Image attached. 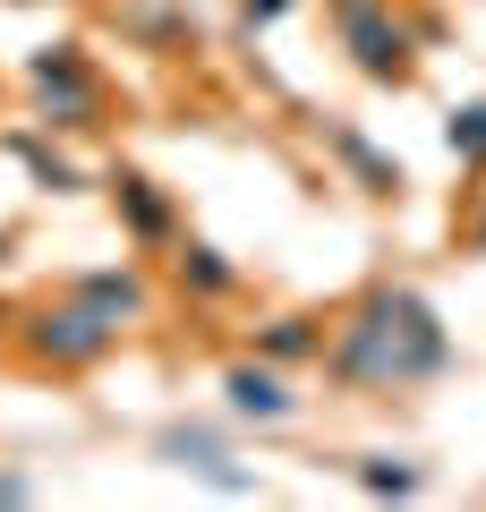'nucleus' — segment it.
Instances as JSON below:
<instances>
[{"label": "nucleus", "instance_id": "obj_5", "mask_svg": "<svg viewBox=\"0 0 486 512\" xmlns=\"http://www.w3.org/2000/svg\"><path fill=\"white\" fill-rule=\"evenodd\" d=\"M222 410L231 419H248V427H282V419H299V393H290V367H273V359H231L222 367Z\"/></svg>", "mask_w": 486, "mask_h": 512}, {"label": "nucleus", "instance_id": "obj_10", "mask_svg": "<svg viewBox=\"0 0 486 512\" xmlns=\"http://www.w3.org/2000/svg\"><path fill=\"white\" fill-rule=\"evenodd\" d=\"M154 444H162V461H180V470H197L205 487H222V495H256V478L239 470V461L222 453V444L205 436V427H162Z\"/></svg>", "mask_w": 486, "mask_h": 512}, {"label": "nucleus", "instance_id": "obj_14", "mask_svg": "<svg viewBox=\"0 0 486 512\" xmlns=\"http://www.w3.org/2000/svg\"><path fill=\"white\" fill-rule=\"evenodd\" d=\"M444 146H452L461 171H486V94L461 103V111H444Z\"/></svg>", "mask_w": 486, "mask_h": 512}, {"label": "nucleus", "instance_id": "obj_7", "mask_svg": "<svg viewBox=\"0 0 486 512\" xmlns=\"http://www.w3.org/2000/svg\"><path fill=\"white\" fill-rule=\"evenodd\" d=\"M69 299H86L94 316H103V325H145V316H154V282L137 274V265H86V274L69 282Z\"/></svg>", "mask_w": 486, "mask_h": 512}, {"label": "nucleus", "instance_id": "obj_20", "mask_svg": "<svg viewBox=\"0 0 486 512\" xmlns=\"http://www.w3.org/2000/svg\"><path fill=\"white\" fill-rule=\"evenodd\" d=\"M0 325H9V316H0Z\"/></svg>", "mask_w": 486, "mask_h": 512}, {"label": "nucleus", "instance_id": "obj_13", "mask_svg": "<svg viewBox=\"0 0 486 512\" xmlns=\"http://www.w3.org/2000/svg\"><path fill=\"white\" fill-rule=\"evenodd\" d=\"M128 35H137L145 52H162V60L197 52V18H188L180 0H162V9H137V18H128Z\"/></svg>", "mask_w": 486, "mask_h": 512}, {"label": "nucleus", "instance_id": "obj_18", "mask_svg": "<svg viewBox=\"0 0 486 512\" xmlns=\"http://www.w3.org/2000/svg\"><path fill=\"white\" fill-rule=\"evenodd\" d=\"M469 256H486V214H478V222H469Z\"/></svg>", "mask_w": 486, "mask_h": 512}, {"label": "nucleus", "instance_id": "obj_16", "mask_svg": "<svg viewBox=\"0 0 486 512\" xmlns=\"http://www.w3.org/2000/svg\"><path fill=\"white\" fill-rule=\"evenodd\" d=\"M290 9H299V0H239V26H248V35H265V26H282Z\"/></svg>", "mask_w": 486, "mask_h": 512}, {"label": "nucleus", "instance_id": "obj_17", "mask_svg": "<svg viewBox=\"0 0 486 512\" xmlns=\"http://www.w3.org/2000/svg\"><path fill=\"white\" fill-rule=\"evenodd\" d=\"M9 504H35V478H26V470H0V512H9Z\"/></svg>", "mask_w": 486, "mask_h": 512}, {"label": "nucleus", "instance_id": "obj_15", "mask_svg": "<svg viewBox=\"0 0 486 512\" xmlns=\"http://www.w3.org/2000/svg\"><path fill=\"white\" fill-rule=\"evenodd\" d=\"M350 478H359L367 495H418V487H427V470H418V461H393V453H367Z\"/></svg>", "mask_w": 486, "mask_h": 512}, {"label": "nucleus", "instance_id": "obj_19", "mask_svg": "<svg viewBox=\"0 0 486 512\" xmlns=\"http://www.w3.org/2000/svg\"><path fill=\"white\" fill-rule=\"evenodd\" d=\"M9 256H18V239H9V231H0V265H9Z\"/></svg>", "mask_w": 486, "mask_h": 512}, {"label": "nucleus", "instance_id": "obj_12", "mask_svg": "<svg viewBox=\"0 0 486 512\" xmlns=\"http://www.w3.org/2000/svg\"><path fill=\"white\" fill-rule=\"evenodd\" d=\"M9 154L26 163V180H35L43 197H77V188H86V171H77L69 154L43 137V120H18V128H9Z\"/></svg>", "mask_w": 486, "mask_h": 512}, {"label": "nucleus", "instance_id": "obj_6", "mask_svg": "<svg viewBox=\"0 0 486 512\" xmlns=\"http://www.w3.org/2000/svg\"><path fill=\"white\" fill-rule=\"evenodd\" d=\"M111 214H120V231L137 248H171L180 239V205H171L162 180H145V171H111Z\"/></svg>", "mask_w": 486, "mask_h": 512}, {"label": "nucleus", "instance_id": "obj_11", "mask_svg": "<svg viewBox=\"0 0 486 512\" xmlns=\"http://www.w3.org/2000/svg\"><path fill=\"white\" fill-rule=\"evenodd\" d=\"M324 316H307V308H282V316H265L256 325V359H273V367H324Z\"/></svg>", "mask_w": 486, "mask_h": 512}, {"label": "nucleus", "instance_id": "obj_3", "mask_svg": "<svg viewBox=\"0 0 486 512\" xmlns=\"http://www.w3.org/2000/svg\"><path fill=\"white\" fill-rule=\"evenodd\" d=\"M26 86H35V120L52 128V137H86V128H103V111H111L103 77H94V60L77 52V43L26 52Z\"/></svg>", "mask_w": 486, "mask_h": 512}, {"label": "nucleus", "instance_id": "obj_9", "mask_svg": "<svg viewBox=\"0 0 486 512\" xmlns=\"http://www.w3.org/2000/svg\"><path fill=\"white\" fill-rule=\"evenodd\" d=\"M171 282H180V299H197V308H214V299L239 291V265L214 248V239H171Z\"/></svg>", "mask_w": 486, "mask_h": 512}, {"label": "nucleus", "instance_id": "obj_2", "mask_svg": "<svg viewBox=\"0 0 486 512\" xmlns=\"http://www.w3.org/2000/svg\"><path fill=\"white\" fill-rule=\"evenodd\" d=\"M333 9V35H342V52H350V69L367 77V86H418V35H410V18H401L393 0H324Z\"/></svg>", "mask_w": 486, "mask_h": 512}, {"label": "nucleus", "instance_id": "obj_4", "mask_svg": "<svg viewBox=\"0 0 486 512\" xmlns=\"http://www.w3.org/2000/svg\"><path fill=\"white\" fill-rule=\"evenodd\" d=\"M9 333H18V350L35 367H52V376H86V367H103L111 342H120V325H103L86 299H43V308H26Z\"/></svg>", "mask_w": 486, "mask_h": 512}, {"label": "nucleus", "instance_id": "obj_1", "mask_svg": "<svg viewBox=\"0 0 486 512\" xmlns=\"http://www.w3.org/2000/svg\"><path fill=\"white\" fill-rule=\"evenodd\" d=\"M324 367H333L342 393L393 402V393H418V384H435L452 367V333H444V316H435L427 291H410V282H367L333 316Z\"/></svg>", "mask_w": 486, "mask_h": 512}, {"label": "nucleus", "instance_id": "obj_8", "mask_svg": "<svg viewBox=\"0 0 486 512\" xmlns=\"http://www.w3.org/2000/svg\"><path fill=\"white\" fill-rule=\"evenodd\" d=\"M324 146H333V163H342L350 180L367 188V197H401V188H410V171H401L393 154H384L376 137H367V128H350V120H324Z\"/></svg>", "mask_w": 486, "mask_h": 512}]
</instances>
